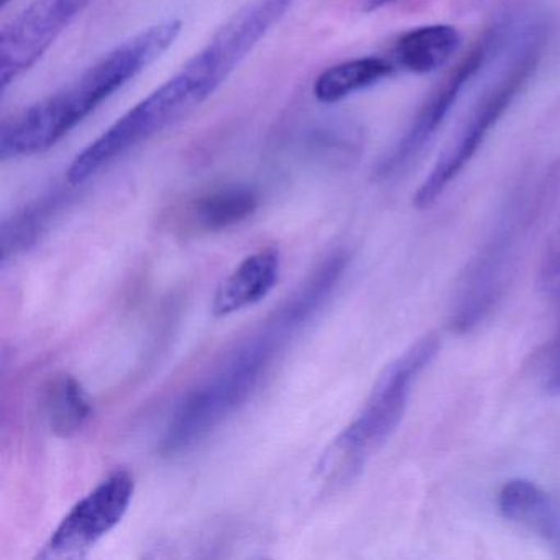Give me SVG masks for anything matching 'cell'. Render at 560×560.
Instances as JSON below:
<instances>
[{"label":"cell","instance_id":"1","mask_svg":"<svg viewBox=\"0 0 560 560\" xmlns=\"http://www.w3.org/2000/svg\"><path fill=\"white\" fill-rule=\"evenodd\" d=\"M264 35V27L254 15L247 12L232 15L182 71L124 114L74 159L68 170V183L83 185L117 156L198 109L260 44Z\"/></svg>","mask_w":560,"mask_h":560},{"label":"cell","instance_id":"2","mask_svg":"<svg viewBox=\"0 0 560 560\" xmlns=\"http://www.w3.org/2000/svg\"><path fill=\"white\" fill-rule=\"evenodd\" d=\"M182 22L147 28L88 68L77 80L25 109L2 127L0 159L47 152L124 84L155 63L178 38Z\"/></svg>","mask_w":560,"mask_h":560},{"label":"cell","instance_id":"3","mask_svg":"<svg viewBox=\"0 0 560 560\" xmlns=\"http://www.w3.org/2000/svg\"><path fill=\"white\" fill-rule=\"evenodd\" d=\"M307 323V317L288 301L257 334L237 347L234 353L196 386L170 419L160 451L175 455L188 451L218 428L267 375L275 357L291 336Z\"/></svg>","mask_w":560,"mask_h":560},{"label":"cell","instance_id":"4","mask_svg":"<svg viewBox=\"0 0 560 560\" xmlns=\"http://www.w3.org/2000/svg\"><path fill=\"white\" fill-rule=\"evenodd\" d=\"M439 347V337L428 334L386 366L360 415L334 444L336 460L342 458L350 474L362 465L369 452L382 445L398 428L408 405L412 382L434 359Z\"/></svg>","mask_w":560,"mask_h":560},{"label":"cell","instance_id":"5","mask_svg":"<svg viewBox=\"0 0 560 560\" xmlns=\"http://www.w3.org/2000/svg\"><path fill=\"white\" fill-rule=\"evenodd\" d=\"M542 38H533L520 57L511 63L506 73L483 94L474 113L465 120L455 139L445 147L434 168L422 182L412 198L416 209H429L444 195L452 182L464 172L465 166L477 155L490 130L500 122L517 94L524 90L536 71L542 51Z\"/></svg>","mask_w":560,"mask_h":560},{"label":"cell","instance_id":"6","mask_svg":"<svg viewBox=\"0 0 560 560\" xmlns=\"http://www.w3.org/2000/svg\"><path fill=\"white\" fill-rule=\"evenodd\" d=\"M133 491L136 480L129 470L107 475L71 508L51 534L42 557L70 559L83 556L124 520L132 503Z\"/></svg>","mask_w":560,"mask_h":560},{"label":"cell","instance_id":"7","mask_svg":"<svg viewBox=\"0 0 560 560\" xmlns=\"http://www.w3.org/2000/svg\"><path fill=\"white\" fill-rule=\"evenodd\" d=\"M93 0H35L0 34V83L8 88L31 70L61 32Z\"/></svg>","mask_w":560,"mask_h":560},{"label":"cell","instance_id":"8","mask_svg":"<svg viewBox=\"0 0 560 560\" xmlns=\"http://www.w3.org/2000/svg\"><path fill=\"white\" fill-rule=\"evenodd\" d=\"M498 42L500 40H498L497 32L483 35L481 40L471 48L470 54L445 78L444 83L439 84L438 90L431 94L428 103L419 110L405 136L396 142L392 152L380 162L378 176L392 178V176L399 175L421 155L425 145H429V142L434 139L439 127L447 119L464 88L483 68L488 55L491 50H494Z\"/></svg>","mask_w":560,"mask_h":560},{"label":"cell","instance_id":"9","mask_svg":"<svg viewBox=\"0 0 560 560\" xmlns=\"http://www.w3.org/2000/svg\"><path fill=\"white\" fill-rule=\"evenodd\" d=\"M281 255L268 247L245 257L219 284L212 300V314L231 316L264 301L280 280Z\"/></svg>","mask_w":560,"mask_h":560},{"label":"cell","instance_id":"10","mask_svg":"<svg viewBox=\"0 0 560 560\" xmlns=\"http://www.w3.org/2000/svg\"><path fill=\"white\" fill-rule=\"evenodd\" d=\"M460 47V34L451 25L412 28L396 42L395 61L409 73L425 74L444 67Z\"/></svg>","mask_w":560,"mask_h":560},{"label":"cell","instance_id":"11","mask_svg":"<svg viewBox=\"0 0 560 560\" xmlns=\"http://www.w3.org/2000/svg\"><path fill=\"white\" fill-rule=\"evenodd\" d=\"M498 506L504 517L540 536L553 537L560 530L556 504L533 481H508L498 494Z\"/></svg>","mask_w":560,"mask_h":560},{"label":"cell","instance_id":"12","mask_svg":"<svg viewBox=\"0 0 560 560\" xmlns=\"http://www.w3.org/2000/svg\"><path fill=\"white\" fill-rule=\"evenodd\" d=\"M260 205L250 186L231 185L196 199L189 209L192 224L206 232L225 231L255 214Z\"/></svg>","mask_w":560,"mask_h":560},{"label":"cell","instance_id":"13","mask_svg":"<svg viewBox=\"0 0 560 560\" xmlns=\"http://www.w3.org/2000/svg\"><path fill=\"white\" fill-rule=\"evenodd\" d=\"M45 418L58 438H73L93 418V405L83 385L73 375H58L48 383L44 396Z\"/></svg>","mask_w":560,"mask_h":560},{"label":"cell","instance_id":"14","mask_svg":"<svg viewBox=\"0 0 560 560\" xmlns=\"http://www.w3.org/2000/svg\"><path fill=\"white\" fill-rule=\"evenodd\" d=\"M393 73L385 58L365 57L343 61L319 74L314 83V96L324 104L339 103L357 91L365 90Z\"/></svg>","mask_w":560,"mask_h":560},{"label":"cell","instance_id":"15","mask_svg":"<svg viewBox=\"0 0 560 560\" xmlns=\"http://www.w3.org/2000/svg\"><path fill=\"white\" fill-rule=\"evenodd\" d=\"M67 199L68 192L58 189L5 221L2 225V260H9L34 247Z\"/></svg>","mask_w":560,"mask_h":560},{"label":"cell","instance_id":"16","mask_svg":"<svg viewBox=\"0 0 560 560\" xmlns=\"http://www.w3.org/2000/svg\"><path fill=\"white\" fill-rule=\"evenodd\" d=\"M311 155L326 163H346L355 159L362 149V136L352 124L324 122L314 127L307 136Z\"/></svg>","mask_w":560,"mask_h":560},{"label":"cell","instance_id":"17","mask_svg":"<svg viewBox=\"0 0 560 560\" xmlns=\"http://www.w3.org/2000/svg\"><path fill=\"white\" fill-rule=\"evenodd\" d=\"M539 288L547 296H560V228L550 238L540 260Z\"/></svg>","mask_w":560,"mask_h":560},{"label":"cell","instance_id":"18","mask_svg":"<svg viewBox=\"0 0 560 560\" xmlns=\"http://www.w3.org/2000/svg\"><path fill=\"white\" fill-rule=\"evenodd\" d=\"M540 376L544 388L553 395H560V326L556 337L546 347L540 362Z\"/></svg>","mask_w":560,"mask_h":560},{"label":"cell","instance_id":"19","mask_svg":"<svg viewBox=\"0 0 560 560\" xmlns=\"http://www.w3.org/2000/svg\"><path fill=\"white\" fill-rule=\"evenodd\" d=\"M396 0H366V11H376L385 5L395 4Z\"/></svg>","mask_w":560,"mask_h":560},{"label":"cell","instance_id":"20","mask_svg":"<svg viewBox=\"0 0 560 560\" xmlns=\"http://www.w3.org/2000/svg\"><path fill=\"white\" fill-rule=\"evenodd\" d=\"M9 2H11V0H2V5H4V8H5V5L9 4Z\"/></svg>","mask_w":560,"mask_h":560}]
</instances>
